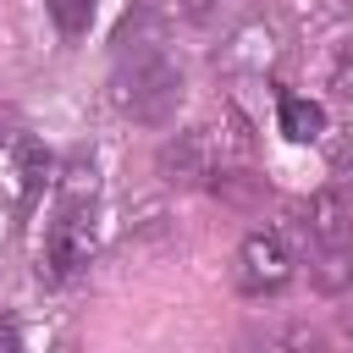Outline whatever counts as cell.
<instances>
[{
  "label": "cell",
  "instance_id": "cell-5",
  "mask_svg": "<svg viewBox=\"0 0 353 353\" xmlns=\"http://www.w3.org/2000/svg\"><path fill=\"white\" fill-rule=\"evenodd\" d=\"M226 72H270L276 61H281V28L276 22H243L226 44H221V55H215Z\"/></svg>",
  "mask_w": 353,
  "mask_h": 353
},
{
  "label": "cell",
  "instance_id": "cell-6",
  "mask_svg": "<svg viewBox=\"0 0 353 353\" xmlns=\"http://www.w3.org/2000/svg\"><path fill=\"white\" fill-rule=\"evenodd\" d=\"M281 132L292 138V143H314L320 132H325V110L314 105V99H303V94H281Z\"/></svg>",
  "mask_w": 353,
  "mask_h": 353
},
{
  "label": "cell",
  "instance_id": "cell-1",
  "mask_svg": "<svg viewBox=\"0 0 353 353\" xmlns=\"http://www.w3.org/2000/svg\"><path fill=\"white\" fill-rule=\"evenodd\" d=\"M182 94H188V77H182L176 55L154 33H143V22L127 17L121 33H116V72H110L116 110L138 127H165L176 116Z\"/></svg>",
  "mask_w": 353,
  "mask_h": 353
},
{
  "label": "cell",
  "instance_id": "cell-8",
  "mask_svg": "<svg viewBox=\"0 0 353 353\" xmlns=\"http://www.w3.org/2000/svg\"><path fill=\"white\" fill-rule=\"evenodd\" d=\"M325 83H331V94H336V99H347V105H353V39L331 50V66H325Z\"/></svg>",
  "mask_w": 353,
  "mask_h": 353
},
{
  "label": "cell",
  "instance_id": "cell-7",
  "mask_svg": "<svg viewBox=\"0 0 353 353\" xmlns=\"http://www.w3.org/2000/svg\"><path fill=\"white\" fill-rule=\"evenodd\" d=\"M94 6L99 0H44V11H50V22H55L61 39H83L94 28Z\"/></svg>",
  "mask_w": 353,
  "mask_h": 353
},
{
  "label": "cell",
  "instance_id": "cell-3",
  "mask_svg": "<svg viewBox=\"0 0 353 353\" xmlns=\"http://www.w3.org/2000/svg\"><path fill=\"white\" fill-rule=\"evenodd\" d=\"M298 232H303V254H309L314 281L325 292L353 287V199L342 188H320L303 204Z\"/></svg>",
  "mask_w": 353,
  "mask_h": 353
},
{
  "label": "cell",
  "instance_id": "cell-4",
  "mask_svg": "<svg viewBox=\"0 0 353 353\" xmlns=\"http://www.w3.org/2000/svg\"><path fill=\"white\" fill-rule=\"evenodd\" d=\"M287 281H292V254L281 232H248L237 248V287L248 298H265V292H281Z\"/></svg>",
  "mask_w": 353,
  "mask_h": 353
},
{
  "label": "cell",
  "instance_id": "cell-2",
  "mask_svg": "<svg viewBox=\"0 0 353 353\" xmlns=\"http://www.w3.org/2000/svg\"><path fill=\"white\" fill-rule=\"evenodd\" d=\"M94 243H99V199H94V165L77 160L66 176H61V199H55V215H50V232H44V276L50 281H72L88 259H94Z\"/></svg>",
  "mask_w": 353,
  "mask_h": 353
},
{
  "label": "cell",
  "instance_id": "cell-9",
  "mask_svg": "<svg viewBox=\"0 0 353 353\" xmlns=\"http://www.w3.org/2000/svg\"><path fill=\"white\" fill-rule=\"evenodd\" d=\"M160 11H165L171 22H210L215 0H160Z\"/></svg>",
  "mask_w": 353,
  "mask_h": 353
},
{
  "label": "cell",
  "instance_id": "cell-10",
  "mask_svg": "<svg viewBox=\"0 0 353 353\" xmlns=\"http://www.w3.org/2000/svg\"><path fill=\"white\" fill-rule=\"evenodd\" d=\"M0 347H22V331L11 320H0Z\"/></svg>",
  "mask_w": 353,
  "mask_h": 353
},
{
  "label": "cell",
  "instance_id": "cell-11",
  "mask_svg": "<svg viewBox=\"0 0 353 353\" xmlns=\"http://www.w3.org/2000/svg\"><path fill=\"white\" fill-rule=\"evenodd\" d=\"M325 11H331V17H347V11H353V0H325Z\"/></svg>",
  "mask_w": 353,
  "mask_h": 353
}]
</instances>
